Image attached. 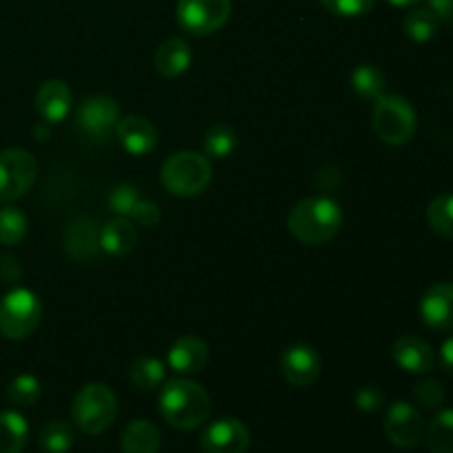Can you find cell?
Instances as JSON below:
<instances>
[{"mask_svg": "<svg viewBox=\"0 0 453 453\" xmlns=\"http://www.w3.org/2000/svg\"><path fill=\"white\" fill-rule=\"evenodd\" d=\"M441 365L447 374L453 376V334L442 343L441 348Z\"/></svg>", "mask_w": 453, "mask_h": 453, "instance_id": "obj_40", "label": "cell"}, {"mask_svg": "<svg viewBox=\"0 0 453 453\" xmlns=\"http://www.w3.org/2000/svg\"><path fill=\"white\" fill-rule=\"evenodd\" d=\"M389 4H394V7H416V4H420L423 0H388Z\"/></svg>", "mask_w": 453, "mask_h": 453, "instance_id": "obj_41", "label": "cell"}, {"mask_svg": "<svg viewBox=\"0 0 453 453\" xmlns=\"http://www.w3.org/2000/svg\"><path fill=\"white\" fill-rule=\"evenodd\" d=\"M119 447H122V453H159L162 434L150 420H133L124 427Z\"/></svg>", "mask_w": 453, "mask_h": 453, "instance_id": "obj_21", "label": "cell"}, {"mask_svg": "<svg viewBox=\"0 0 453 453\" xmlns=\"http://www.w3.org/2000/svg\"><path fill=\"white\" fill-rule=\"evenodd\" d=\"M427 7L438 16V20L453 25V0H427Z\"/></svg>", "mask_w": 453, "mask_h": 453, "instance_id": "obj_39", "label": "cell"}, {"mask_svg": "<svg viewBox=\"0 0 453 453\" xmlns=\"http://www.w3.org/2000/svg\"><path fill=\"white\" fill-rule=\"evenodd\" d=\"M341 173L336 166H321L317 173H314V184L321 193H334V190L341 188Z\"/></svg>", "mask_w": 453, "mask_h": 453, "instance_id": "obj_37", "label": "cell"}, {"mask_svg": "<svg viewBox=\"0 0 453 453\" xmlns=\"http://www.w3.org/2000/svg\"><path fill=\"white\" fill-rule=\"evenodd\" d=\"M392 357L396 365L401 370L410 372V374H427L436 365V354H434L432 345L414 334H405L396 339L392 348Z\"/></svg>", "mask_w": 453, "mask_h": 453, "instance_id": "obj_16", "label": "cell"}, {"mask_svg": "<svg viewBox=\"0 0 453 453\" xmlns=\"http://www.w3.org/2000/svg\"><path fill=\"white\" fill-rule=\"evenodd\" d=\"M162 186L175 197H197L212 180V166L206 155L181 150L164 162Z\"/></svg>", "mask_w": 453, "mask_h": 453, "instance_id": "obj_3", "label": "cell"}, {"mask_svg": "<svg viewBox=\"0 0 453 453\" xmlns=\"http://www.w3.org/2000/svg\"><path fill=\"white\" fill-rule=\"evenodd\" d=\"M71 418L80 432L88 436L106 432L118 418V398L113 389L102 383L84 385L73 398L71 405Z\"/></svg>", "mask_w": 453, "mask_h": 453, "instance_id": "obj_4", "label": "cell"}, {"mask_svg": "<svg viewBox=\"0 0 453 453\" xmlns=\"http://www.w3.org/2000/svg\"><path fill=\"white\" fill-rule=\"evenodd\" d=\"M22 277V265L16 257L3 255L0 257V281L16 283Z\"/></svg>", "mask_w": 453, "mask_h": 453, "instance_id": "obj_38", "label": "cell"}, {"mask_svg": "<svg viewBox=\"0 0 453 453\" xmlns=\"http://www.w3.org/2000/svg\"><path fill=\"white\" fill-rule=\"evenodd\" d=\"M343 226L341 206L327 195L308 197L292 208L288 217V230L296 242L305 246H321L334 239Z\"/></svg>", "mask_w": 453, "mask_h": 453, "instance_id": "obj_2", "label": "cell"}, {"mask_svg": "<svg viewBox=\"0 0 453 453\" xmlns=\"http://www.w3.org/2000/svg\"><path fill=\"white\" fill-rule=\"evenodd\" d=\"M29 427L18 411H0V453H20L27 445Z\"/></svg>", "mask_w": 453, "mask_h": 453, "instance_id": "obj_23", "label": "cell"}, {"mask_svg": "<svg viewBox=\"0 0 453 453\" xmlns=\"http://www.w3.org/2000/svg\"><path fill=\"white\" fill-rule=\"evenodd\" d=\"M427 224L442 239L453 242V193L438 195L432 199L427 206Z\"/></svg>", "mask_w": 453, "mask_h": 453, "instance_id": "obj_27", "label": "cell"}, {"mask_svg": "<svg viewBox=\"0 0 453 453\" xmlns=\"http://www.w3.org/2000/svg\"><path fill=\"white\" fill-rule=\"evenodd\" d=\"M438 29H441V20L429 7L411 9L403 22V31L414 42H429L438 34Z\"/></svg>", "mask_w": 453, "mask_h": 453, "instance_id": "obj_24", "label": "cell"}, {"mask_svg": "<svg viewBox=\"0 0 453 453\" xmlns=\"http://www.w3.org/2000/svg\"><path fill=\"white\" fill-rule=\"evenodd\" d=\"M40 396H42V385L31 374L16 376L7 388L9 403L16 407H34L40 401Z\"/></svg>", "mask_w": 453, "mask_h": 453, "instance_id": "obj_31", "label": "cell"}, {"mask_svg": "<svg viewBox=\"0 0 453 453\" xmlns=\"http://www.w3.org/2000/svg\"><path fill=\"white\" fill-rule=\"evenodd\" d=\"M208 358H211V349L206 341L197 336H181L168 349V365L177 374H197L206 367Z\"/></svg>", "mask_w": 453, "mask_h": 453, "instance_id": "obj_17", "label": "cell"}, {"mask_svg": "<svg viewBox=\"0 0 453 453\" xmlns=\"http://www.w3.org/2000/svg\"><path fill=\"white\" fill-rule=\"evenodd\" d=\"M233 13L230 0H177V25L195 38L217 34Z\"/></svg>", "mask_w": 453, "mask_h": 453, "instance_id": "obj_7", "label": "cell"}, {"mask_svg": "<svg viewBox=\"0 0 453 453\" xmlns=\"http://www.w3.org/2000/svg\"><path fill=\"white\" fill-rule=\"evenodd\" d=\"M164 379H166V367L159 358L142 357L133 361L131 380L135 388L144 389V392H153V389L162 388Z\"/></svg>", "mask_w": 453, "mask_h": 453, "instance_id": "obj_26", "label": "cell"}, {"mask_svg": "<svg viewBox=\"0 0 453 453\" xmlns=\"http://www.w3.org/2000/svg\"><path fill=\"white\" fill-rule=\"evenodd\" d=\"M75 442V432L65 420H51L40 429L38 445L44 453H66Z\"/></svg>", "mask_w": 453, "mask_h": 453, "instance_id": "obj_25", "label": "cell"}, {"mask_svg": "<svg viewBox=\"0 0 453 453\" xmlns=\"http://www.w3.org/2000/svg\"><path fill=\"white\" fill-rule=\"evenodd\" d=\"M115 135L122 149L135 157H144L157 146V128L142 115H127L119 119Z\"/></svg>", "mask_w": 453, "mask_h": 453, "instance_id": "obj_15", "label": "cell"}, {"mask_svg": "<svg viewBox=\"0 0 453 453\" xmlns=\"http://www.w3.org/2000/svg\"><path fill=\"white\" fill-rule=\"evenodd\" d=\"M155 69L164 78H177L184 73L193 62V51L184 38H168L155 51Z\"/></svg>", "mask_w": 453, "mask_h": 453, "instance_id": "obj_20", "label": "cell"}, {"mask_svg": "<svg viewBox=\"0 0 453 453\" xmlns=\"http://www.w3.org/2000/svg\"><path fill=\"white\" fill-rule=\"evenodd\" d=\"M385 396L376 385H365L357 392V407L363 411V414H374L383 407Z\"/></svg>", "mask_w": 453, "mask_h": 453, "instance_id": "obj_35", "label": "cell"}, {"mask_svg": "<svg viewBox=\"0 0 453 453\" xmlns=\"http://www.w3.org/2000/svg\"><path fill=\"white\" fill-rule=\"evenodd\" d=\"M425 436L432 453H453V410L438 411L425 429Z\"/></svg>", "mask_w": 453, "mask_h": 453, "instance_id": "obj_28", "label": "cell"}, {"mask_svg": "<svg viewBox=\"0 0 453 453\" xmlns=\"http://www.w3.org/2000/svg\"><path fill=\"white\" fill-rule=\"evenodd\" d=\"M27 217L16 206L0 208V243L3 246H18L27 237Z\"/></svg>", "mask_w": 453, "mask_h": 453, "instance_id": "obj_30", "label": "cell"}, {"mask_svg": "<svg viewBox=\"0 0 453 453\" xmlns=\"http://www.w3.org/2000/svg\"><path fill=\"white\" fill-rule=\"evenodd\" d=\"M248 447H250V432L237 418L215 420L202 434L203 453H246Z\"/></svg>", "mask_w": 453, "mask_h": 453, "instance_id": "obj_12", "label": "cell"}, {"mask_svg": "<svg viewBox=\"0 0 453 453\" xmlns=\"http://www.w3.org/2000/svg\"><path fill=\"white\" fill-rule=\"evenodd\" d=\"M137 246V228L127 217H113L100 228V248L111 257H127Z\"/></svg>", "mask_w": 453, "mask_h": 453, "instance_id": "obj_19", "label": "cell"}, {"mask_svg": "<svg viewBox=\"0 0 453 453\" xmlns=\"http://www.w3.org/2000/svg\"><path fill=\"white\" fill-rule=\"evenodd\" d=\"M237 150V133L226 124H215L203 137V153L212 159H226Z\"/></svg>", "mask_w": 453, "mask_h": 453, "instance_id": "obj_29", "label": "cell"}, {"mask_svg": "<svg viewBox=\"0 0 453 453\" xmlns=\"http://www.w3.org/2000/svg\"><path fill=\"white\" fill-rule=\"evenodd\" d=\"M159 414L171 427L190 432V429L202 427L211 416V396L195 380L173 379L162 385Z\"/></svg>", "mask_w": 453, "mask_h": 453, "instance_id": "obj_1", "label": "cell"}, {"mask_svg": "<svg viewBox=\"0 0 453 453\" xmlns=\"http://www.w3.org/2000/svg\"><path fill=\"white\" fill-rule=\"evenodd\" d=\"M71 102H73L71 88L62 80H47L35 93V109L47 124L62 122L69 115Z\"/></svg>", "mask_w": 453, "mask_h": 453, "instance_id": "obj_18", "label": "cell"}, {"mask_svg": "<svg viewBox=\"0 0 453 453\" xmlns=\"http://www.w3.org/2000/svg\"><path fill=\"white\" fill-rule=\"evenodd\" d=\"M349 84H352V91L357 93L361 100L376 102L380 96H385L388 78H385V73L379 66L358 65L357 69L352 71V75H349Z\"/></svg>", "mask_w": 453, "mask_h": 453, "instance_id": "obj_22", "label": "cell"}, {"mask_svg": "<svg viewBox=\"0 0 453 453\" xmlns=\"http://www.w3.org/2000/svg\"><path fill=\"white\" fill-rule=\"evenodd\" d=\"M38 177V162L25 149L0 150V202L9 203L31 190Z\"/></svg>", "mask_w": 453, "mask_h": 453, "instance_id": "obj_8", "label": "cell"}, {"mask_svg": "<svg viewBox=\"0 0 453 453\" xmlns=\"http://www.w3.org/2000/svg\"><path fill=\"white\" fill-rule=\"evenodd\" d=\"M372 127L380 142L389 146H403L414 137L418 119L411 102L403 96H380L372 111Z\"/></svg>", "mask_w": 453, "mask_h": 453, "instance_id": "obj_5", "label": "cell"}, {"mask_svg": "<svg viewBox=\"0 0 453 453\" xmlns=\"http://www.w3.org/2000/svg\"><path fill=\"white\" fill-rule=\"evenodd\" d=\"M323 7L330 13L341 18H361L372 12L374 0H321Z\"/></svg>", "mask_w": 453, "mask_h": 453, "instance_id": "obj_33", "label": "cell"}, {"mask_svg": "<svg viewBox=\"0 0 453 453\" xmlns=\"http://www.w3.org/2000/svg\"><path fill=\"white\" fill-rule=\"evenodd\" d=\"M414 396L416 401L420 403V407L425 410H438V407L445 403V389L438 380L427 379V380H420L418 385L414 388Z\"/></svg>", "mask_w": 453, "mask_h": 453, "instance_id": "obj_34", "label": "cell"}, {"mask_svg": "<svg viewBox=\"0 0 453 453\" xmlns=\"http://www.w3.org/2000/svg\"><path fill=\"white\" fill-rule=\"evenodd\" d=\"M385 436L398 449H414L425 436V420L410 403H394L385 416Z\"/></svg>", "mask_w": 453, "mask_h": 453, "instance_id": "obj_10", "label": "cell"}, {"mask_svg": "<svg viewBox=\"0 0 453 453\" xmlns=\"http://www.w3.org/2000/svg\"><path fill=\"white\" fill-rule=\"evenodd\" d=\"M42 321V303L27 288L7 292L0 301V334L9 341H22L34 334Z\"/></svg>", "mask_w": 453, "mask_h": 453, "instance_id": "obj_6", "label": "cell"}, {"mask_svg": "<svg viewBox=\"0 0 453 453\" xmlns=\"http://www.w3.org/2000/svg\"><path fill=\"white\" fill-rule=\"evenodd\" d=\"M65 250L75 261H93L100 255V228L87 215H80L66 226Z\"/></svg>", "mask_w": 453, "mask_h": 453, "instance_id": "obj_14", "label": "cell"}, {"mask_svg": "<svg viewBox=\"0 0 453 453\" xmlns=\"http://www.w3.org/2000/svg\"><path fill=\"white\" fill-rule=\"evenodd\" d=\"M142 202V195L135 186L131 184H119L111 190L109 195V208L115 212V217H127L131 219L135 212L137 203Z\"/></svg>", "mask_w": 453, "mask_h": 453, "instance_id": "obj_32", "label": "cell"}, {"mask_svg": "<svg viewBox=\"0 0 453 453\" xmlns=\"http://www.w3.org/2000/svg\"><path fill=\"white\" fill-rule=\"evenodd\" d=\"M281 376L295 388H308L321 374V357L314 348L305 343L288 345L279 358Z\"/></svg>", "mask_w": 453, "mask_h": 453, "instance_id": "obj_11", "label": "cell"}, {"mask_svg": "<svg viewBox=\"0 0 453 453\" xmlns=\"http://www.w3.org/2000/svg\"><path fill=\"white\" fill-rule=\"evenodd\" d=\"M119 122V106L109 96H91L75 111V124L91 140L104 142Z\"/></svg>", "mask_w": 453, "mask_h": 453, "instance_id": "obj_9", "label": "cell"}, {"mask_svg": "<svg viewBox=\"0 0 453 453\" xmlns=\"http://www.w3.org/2000/svg\"><path fill=\"white\" fill-rule=\"evenodd\" d=\"M159 219H162V211H159L157 203L144 197L137 203L135 212H133L131 217V221H137V224L144 226V228H153V226L159 224Z\"/></svg>", "mask_w": 453, "mask_h": 453, "instance_id": "obj_36", "label": "cell"}, {"mask_svg": "<svg viewBox=\"0 0 453 453\" xmlns=\"http://www.w3.org/2000/svg\"><path fill=\"white\" fill-rule=\"evenodd\" d=\"M420 319L429 330H453V283H436L420 299Z\"/></svg>", "mask_w": 453, "mask_h": 453, "instance_id": "obj_13", "label": "cell"}]
</instances>
